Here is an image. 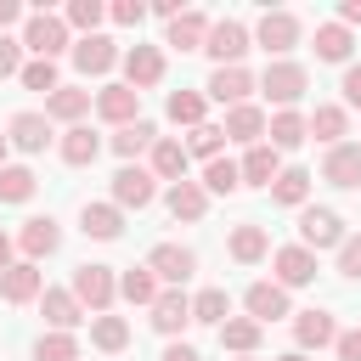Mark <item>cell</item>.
<instances>
[{
  "mask_svg": "<svg viewBox=\"0 0 361 361\" xmlns=\"http://www.w3.org/2000/svg\"><path fill=\"white\" fill-rule=\"evenodd\" d=\"M23 45H28L39 62H56V51H68V23L51 17V11H34L28 28H23Z\"/></svg>",
  "mask_w": 361,
  "mask_h": 361,
  "instance_id": "6da1fadb",
  "label": "cell"
},
{
  "mask_svg": "<svg viewBox=\"0 0 361 361\" xmlns=\"http://www.w3.org/2000/svg\"><path fill=\"white\" fill-rule=\"evenodd\" d=\"M203 51H209V56H214L220 68H237V56L248 51V28H243L237 17H226V23H214V28H209Z\"/></svg>",
  "mask_w": 361,
  "mask_h": 361,
  "instance_id": "7a4b0ae2",
  "label": "cell"
},
{
  "mask_svg": "<svg viewBox=\"0 0 361 361\" xmlns=\"http://www.w3.org/2000/svg\"><path fill=\"white\" fill-rule=\"evenodd\" d=\"M259 90H265L276 107H293V102L305 96V68H299V62H271L265 79H259Z\"/></svg>",
  "mask_w": 361,
  "mask_h": 361,
  "instance_id": "3957f363",
  "label": "cell"
},
{
  "mask_svg": "<svg viewBox=\"0 0 361 361\" xmlns=\"http://www.w3.org/2000/svg\"><path fill=\"white\" fill-rule=\"evenodd\" d=\"M299 237H305V248H344V220L333 209H305Z\"/></svg>",
  "mask_w": 361,
  "mask_h": 361,
  "instance_id": "277c9868",
  "label": "cell"
},
{
  "mask_svg": "<svg viewBox=\"0 0 361 361\" xmlns=\"http://www.w3.org/2000/svg\"><path fill=\"white\" fill-rule=\"evenodd\" d=\"M113 288H118V282H113L107 265H79V271H73V299L90 305V310H107V305H113Z\"/></svg>",
  "mask_w": 361,
  "mask_h": 361,
  "instance_id": "5b68a950",
  "label": "cell"
},
{
  "mask_svg": "<svg viewBox=\"0 0 361 361\" xmlns=\"http://www.w3.org/2000/svg\"><path fill=\"white\" fill-rule=\"evenodd\" d=\"M113 203H118V209H147V203H152V169L124 164V169L113 175Z\"/></svg>",
  "mask_w": 361,
  "mask_h": 361,
  "instance_id": "8992f818",
  "label": "cell"
},
{
  "mask_svg": "<svg viewBox=\"0 0 361 361\" xmlns=\"http://www.w3.org/2000/svg\"><path fill=\"white\" fill-rule=\"evenodd\" d=\"M243 305H248V316L265 327V322L288 316V288H282V282H254V288L243 293Z\"/></svg>",
  "mask_w": 361,
  "mask_h": 361,
  "instance_id": "52a82bcc",
  "label": "cell"
},
{
  "mask_svg": "<svg viewBox=\"0 0 361 361\" xmlns=\"http://www.w3.org/2000/svg\"><path fill=\"white\" fill-rule=\"evenodd\" d=\"M147 265H152V276H164V282H186L197 259H192V248H180V243H158Z\"/></svg>",
  "mask_w": 361,
  "mask_h": 361,
  "instance_id": "ba28073f",
  "label": "cell"
},
{
  "mask_svg": "<svg viewBox=\"0 0 361 361\" xmlns=\"http://www.w3.org/2000/svg\"><path fill=\"white\" fill-rule=\"evenodd\" d=\"M293 39H299V23H293L288 11H265V17H259V45H265L271 56L293 51Z\"/></svg>",
  "mask_w": 361,
  "mask_h": 361,
  "instance_id": "9c48e42d",
  "label": "cell"
},
{
  "mask_svg": "<svg viewBox=\"0 0 361 361\" xmlns=\"http://www.w3.org/2000/svg\"><path fill=\"white\" fill-rule=\"evenodd\" d=\"M73 62H79V73H107V68L118 62V51H113L107 34H85V39L73 45Z\"/></svg>",
  "mask_w": 361,
  "mask_h": 361,
  "instance_id": "30bf717a",
  "label": "cell"
},
{
  "mask_svg": "<svg viewBox=\"0 0 361 361\" xmlns=\"http://www.w3.org/2000/svg\"><path fill=\"white\" fill-rule=\"evenodd\" d=\"M0 299H6V305L39 299V271H34V259H23V265H11V271L0 276Z\"/></svg>",
  "mask_w": 361,
  "mask_h": 361,
  "instance_id": "8fae6325",
  "label": "cell"
},
{
  "mask_svg": "<svg viewBox=\"0 0 361 361\" xmlns=\"http://www.w3.org/2000/svg\"><path fill=\"white\" fill-rule=\"evenodd\" d=\"M124 73H130V90H147V85L164 79V56H158L152 45H135V51L124 56Z\"/></svg>",
  "mask_w": 361,
  "mask_h": 361,
  "instance_id": "7c38bea8",
  "label": "cell"
},
{
  "mask_svg": "<svg viewBox=\"0 0 361 361\" xmlns=\"http://www.w3.org/2000/svg\"><path fill=\"white\" fill-rule=\"evenodd\" d=\"M276 276H282V288H305L316 276V254L310 248H276Z\"/></svg>",
  "mask_w": 361,
  "mask_h": 361,
  "instance_id": "4fadbf2b",
  "label": "cell"
},
{
  "mask_svg": "<svg viewBox=\"0 0 361 361\" xmlns=\"http://www.w3.org/2000/svg\"><path fill=\"white\" fill-rule=\"evenodd\" d=\"M186 322H192V299H186L180 288H175V293H158V305H152V327H158V333H180Z\"/></svg>",
  "mask_w": 361,
  "mask_h": 361,
  "instance_id": "5bb4252c",
  "label": "cell"
},
{
  "mask_svg": "<svg viewBox=\"0 0 361 361\" xmlns=\"http://www.w3.org/2000/svg\"><path fill=\"white\" fill-rule=\"evenodd\" d=\"M293 333H299V344H305V350H322V344H338V327H333V316H327V310H299V322H293Z\"/></svg>",
  "mask_w": 361,
  "mask_h": 361,
  "instance_id": "9a60e30c",
  "label": "cell"
},
{
  "mask_svg": "<svg viewBox=\"0 0 361 361\" xmlns=\"http://www.w3.org/2000/svg\"><path fill=\"white\" fill-rule=\"evenodd\" d=\"M322 175L333 180V186H361V147H333L327 152V164H322Z\"/></svg>",
  "mask_w": 361,
  "mask_h": 361,
  "instance_id": "2e32d148",
  "label": "cell"
},
{
  "mask_svg": "<svg viewBox=\"0 0 361 361\" xmlns=\"http://www.w3.org/2000/svg\"><path fill=\"white\" fill-rule=\"evenodd\" d=\"M248 90H254V79H248L243 68H214V79H209V96L226 102V107H243Z\"/></svg>",
  "mask_w": 361,
  "mask_h": 361,
  "instance_id": "e0dca14e",
  "label": "cell"
},
{
  "mask_svg": "<svg viewBox=\"0 0 361 361\" xmlns=\"http://www.w3.org/2000/svg\"><path fill=\"white\" fill-rule=\"evenodd\" d=\"M135 102H141V90H130V85H107V90L96 96V113L113 118V124H130V118H135Z\"/></svg>",
  "mask_w": 361,
  "mask_h": 361,
  "instance_id": "ac0fdd59",
  "label": "cell"
},
{
  "mask_svg": "<svg viewBox=\"0 0 361 361\" xmlns=\"http://www.w3.org/2000/svg\"><path fill=\"white\" fill-rule=\"evenodd\" d=\"M203 39H209L203 11H180V17L169 23V45H175V51H203Z\"/></svg>",
  "mask_w": 361,
  "mask_h": 361,
  "instance_id": "d6986e66",
  "label": "cell"
},
{
  "mask_svg": "<svg viewBox=\"0 0 361 361\" xmlns=\"http://www.w3.org/2000/svg\"><path fill=\"white\" fill-rule=\"evenodd\" d=\"M203 209H209V192H203L197 180L169 186V214H175V220H203Z\"/></svg>",
  "mask_w": 361,
  "mask_h": 361,
  "instance_id": "ffe728a7",
  "label": "cell"
},
{
  "mask_svg": "<svg viewBox=\"0 0 361 361\" xmlns=\"http://www.w3.org/2000/svg\"><path fill=\"white\" fill-rule=\"evenodd\" d=\"M79 220H85V237H102V243L124 231V214H118V203H85V214H79Z\"/></svg>",
  "mask_w": 361,
  "mask_h": 361,
  "instance_id": "44dd1931",
  "label": "cell"
},
{
  "mask_svg": "<svg viewBox=\"0 0 361 361\" xmlns=\"http://www.w3.org/2000/svg\"><path fill=\"white\" fill-rule=\"evenodd\" d=\"M56 243H62V231H56V220H51V214H34V220L23 226V254H28V259L51 254Z\"/></svg>",
  "mask_w": 361,
  "mask_h": 361,
  "instance_id": "7402d4cb",
  "label": "cell"
},
{
  "mask_svg": "<svg viewBox=\"0 0 361 361\" xmlns=\"http://www.w3.org/2000/svg\"><path fill=\"white\" fill-rule=\"evenodd\" d=\"M39 310H45L51 327H73V322L85 316V305H79L73 293H62V288H45V293H39Z\"/></svg>",
  "mask_w": 361,
  "mask_h": 361,
  "instance_id": "603a6c76",
  "label": "cell"
},
{
  "mask_svg": "<svg viewBox=\"0 0 361 361\" xmlns=\"http://www.w3.org/2000/svg\"><path fill=\"white\" fill-rule=\"evenodd\" d=\"M11 141H17L23 152H45V141H51V124H45L39 113H17V118H11Z\"/></svg>",
  "mask_w": 361,
  "mask_h": 361,
  "instance_id": "cb8c5ba5",
  "label": "cell"
},
{
  "mask_svg": "<svg viewBox=\"0 0 361 361\" xmlns=\"http://www.w3.org/2000/svg\"><path fill=\"white\" fill-rule=\"evenodd\" d=\"M186 158H192V152H186L180 141H158V147H152V175H164V180L180 186V180H186Z\"/></svg>",
  "mask_w": 361,
  "mask_h": 361,
  "instance_id": "d4e9b609",
  "label": "cell"
},
{
  "mask_svg": "<svg viewBox=\"0 0 361 361\" xmlns=\"http://www.w3.org/2000/svg\"><path fill=\"white\" fill-rule=\"evenodd\" d=\"M96 152H102V141L85 130V124H73L68 135H62V158L73 164V169H85V164H96Z\"/></svg>",
  "mask_w": 361,
  "mask_h": 361,
  "instance_id": "484cf974",
  "label": "cell"
},
{
  "mask_svg": "<svg viewBox=\"0 0 361 361\" xmlns=\"http://www.w3.org/2000/svg\"><path fill=\"white\" fill-rule=\"evenodd\" d=\"M282 169H276V147H248V158H243V180L248 186H271Z\"/></svg>",
  "mask_w": 361,
  "mask_h": 361,
  "instance_id": "4316f807",
  "label": "cell"
},
{
  "mask_svg": "<svg viewBox=\"0 0 361 361\" xmlns=\"http://www.w3.org/2000/svg\"><path fill=\"white\" fill-rule=\"evenodd\" d=\"M226 316H231V293H226V288H203V293L192 299V322H214V327H226Z\"/></svg>",
  "mask_w": 361,
  "mask_h": 361,
  "instance_id": "83f0119b",
  "label": "cell"
},
{
  "mask_svg": "<svg viewBox=\"0 0 361 361\" xmlns=\"http://www.w3.org/2000/svg\"><path fill=\"white\" fill-rule=\"evenodd\" d=\"M316 56L322 62H344L350 56V28L344 23H322L316 28Z\"/></svg>",
  "mask_w": 361,
  "mask_h": 361,
  "instance_id": "f1b7e54d",
  "label": "cell"
},
{
  "mask_svg": "<svg viewBox=\"0 0 361 361\" xmlns=\"http://www.w3.org/2000/svg\"><path fill=\"white\" fill-rule=\"evenodd\" d=\"M259 130H265V113H259V107L243 102V107L226 113V135H231V141H259Z\"/></svg>",
  "mask_w": 361,
  "mask_h": 361,
  "instance_id": "f546056e",
  "label": "cell"
},
{
  "mask_svg": "<svg viewBox=\"0 0 361 361\" xmlns=\"http://www.w3.org/2000/svg\"><path fill=\"white\" fill-rule=\"evenodd\" d=\"M147 147H158V130H152V124H141V118H135V124H124V130L113 135V152H118V158H135V152H147Z\"/></svg>",
  "mask_w": 361,
  "mask_h": 361,
  "instance_id": "4dcf8cb0",
  "label": "cell"
},
{
  "mask_svg": "<svg viewBox=\"0 0 361 361\" xmlns=\"http://www.w3.org/2000/svg\"><path fill=\"white\" fill-rule=\"evenodd\" d=\"M118 288H124V299H130V305H158V276H152V265H141V271L130 265Z\"/></svg>",
  "mask_w": 361,
  "mask_h": 361,
  "instance_id": "1f68e13d",
  "label": "cell"
},
{
  "mask_svg": "<svg viewBox=\"0 0 361 361\" xmlns=\"http://www.w3.org/2000/svg\"><path fill=\"white\" fill-rule=\"evenodd\" d=\"M28 197H34V169L6 164L0 169V203H28Z\"/></svg>",
  "mask_w": 361,
  "mask_h": 361,
  "instance_id": "d6a6232c",
  "label": "cell"
},
{
  "mask_svg": "<svg viewBox=\"0 0 361 361\" xmlns=\"http://www.w3.org/2000/svg\"><path fill=\"white\" fill-rule=\"evenodd\" d=\"M203 186L231 197V192L243 186V164H231V158H209V169H203Z\"/></svg>",
  "mask_w": 361,
  "mask_h": 361,
  "instance_id": "836d02e7",
  "label": "cell"
},
{
  "mask_svg": "<svg viewBox=\"0 0 361 361\" xmlns=\"http://www.w3.org/2000/svg\"><path fill=\"white\" fill-rule=\"evenodd\" d=\"M305 135H310V124H305L299 113H288V107H282V113L271 118V147H299Z\"/></svg>",
  "mask_w": 361,
  "mask_h": 361,
  "instance_id": "e575fe53",
  "label": "cell"
},
{
  "mask_svg": "<svg viewBox=\"0 0 361 361\" xmlns=\"http://www.w3.org/2000/svg\"><path fill=\"white\" fill-rule=\"evenodd\" d=\"M231 259H243V265L265 259V231H259V226H237V231H231Z\"/></svg>",
  "mask_w": 361,
  "mask_h": 361,
  "instance_id": "d590c367",
  "label": "cell"
},
{
  "mask_svg": "<svg viewBox=\"0 0 361 361\" xmlns=\"http://www.w3.org/2000/svg\"><path fill=\"white\" fill-rule=\"evenodd\" d=\"M85 107H90V90H51L45 96V113L51 118H79Z\"/></svg>",
  "mask_w": 361,
  "mask_h": 361,
  "instance_id": "8d00e7d4",
  "label": "cell"
},
{
  "mask_svg": "<svg viewBox=\"0 0 361 361\" xmlns=\"http://www.w3.org/2000/svg\"><path fill=\"white\" fill-rule=\"evenodd\" d=\"M310 135L327 141V147H338V135H344V107H316V113H310Z\"/></svg>",
  "mask_w": 361,
  "mask_h": 361,
  "instance_id": "74e56055",
  "label": "cell"
},
{
  "mask_svg": "<svg viewBox=\"0 0 361 361\" xmlns=\"http://www.w3.org/2000/svg\"><path fill=\"white\" fill-rule=\"evenodd\" d=\"M305 192H310V175H305V169H282L276 186H271L276 203H305Z\"/></svg>",
  "mask_w": 361,
  "mask_h": 361,
  "instance_id": "f35d334b",
  "label": "cell"
},
{
  "mask_svg": "<svg viewBox=\"0 0 361 361\" xmlns=\"http://www.w3.org/2000/svg\"><path fill=\"white\" fill-rule=\"evenodd\" d=\"M90 338H96V350H124V344H130V327H124L118 316H96Z\"/></svg>",
  "mask_w": 361,
  "mask_h": 361,
  "instance_id": "ab89813d",
  "label": "cell"
},
{
  "mask_svg": "<svg viewBox=\"0 0 361 361\" xmlns=\"http://www.w3.org/2000/svg\"><path fill=\"white\" fill-rule=\"evenodd\" d=\"M34 361H79V344H73L68 333H45V338L34 344Z\"/></svg>",
  "mask_w": 361,
  "mask_h": 361,
  "instance_id": "60d3db41",
  "label": "cell"
},
{
  "mask_svg": "<svg viewBox=\"0 0 361 361\" xmlns=\"http://www.w3.org/2000/svg\"><path fill=\"white\" fill-rule=\"evenodd\" d=\"M169 118L197 130V124H203V96H192V90H175V96H169Z\"/></svg>",
  "mask_w": 361,
  "mask_h": 361,
  "instance_id": "b9f144b4",
  "label": "cell"
},
{
  "mask_svg": "<svg viewBox=\"0 0 361 361\" xmlns=\"http://www.w3.org/2000/svg\"><path fill=\"white\" fill-rule=\"evenodd\" d=\"M220 344L226 350H254L259 344V322H226L220 327Z\"/></svg>",
  "mask_w": 361,
  "mask_h": 361,
  "instance_id": "7bdbcfd3",
  "label": "cell"
},
{
  "mask_svg": "<svg viewBox=\"0 0 361 361\" xmlns=\"http://www.w3.org/2000/svg\"><path fill=\"white\" fill-rule=\"evenodd\" d=\"M102 17H107V11H102V0H73V6H68V23H73V28H85V34H96V23H102Z\"/></svg>",
  "mask_w": 361,
  "mask_h": 361,
  "instance_id": "ee69618b",
  "label": "cell"
},
{
  "mask_svg": "<svg viewBox=\"0 0 361 361\" xmlns=\"http://www.w3.org/2000/svg\"><path fill=\"white\" fill-rule=\"evenodd\" d=\"M23 85H28V90H62V85H56V62H28V68H23Z\"/></svg>",
  "mask_w": 361,
  "mask_h": 361,
  "instance_id": "f6af8a7d",
  "label": "cell"
},
{
  "mask_svg": "<svg viewBox=\"0 0 361 361\" xmlns=\"http://www.w3.org/2000/svg\"><path fill=\"white\" fill-rule=\"evenodd\" d=\"M220 135H226V130L197 124V130H192V152H197V158H220Z\"/></svg>",
  "mask_w": 361,
  "mask_h": 361,
  "instance_id": "bcb514c9",
  "label": "cell"
},
{
  "mask_svg": "<svg viewBox=\"0 0 361 361\" xmlns=\"http://www.w3.org/2000/svg\"><path fill=\"white\" fill-rule=\"evenodd\" d=\"M338 271H344V276H361V237H344V248H338Z\"/></svg>",
  "mask_w": 361,
  "mask_h": 361,
  "instance_id": "7dc6e473",
  "label": "cell"
},
{
  "mask_svg": "<svg viewBox=\"0 0 361 361\" xmlns=\"http://www.w3.org/2000/svg\"><path fill=\"white\" fill-rule=\"evenodd\" d=\"M141 17H147V6H141V0H118V6H113V23H124V28H135Z\"/></svg>",
  "mask_w": 361,
  "mask_h": 361,
  "instance_id": "c3c4849f",
  "label": "cell"
},
{
  "mask_svg": "<svg viewBox=\"0 0 361 361\" xmlns=\"http://www.w3.org/2000/svg\"><path fill=\"white\" fill-rule=\"evenodd\" d=\"M11 73H23V62H17V39L0 34V79H11Z\"/></svg>",
  "mask_w": 361,
  "mask_h": 361,
  "instance_id": "681fc988",
  "label": "cell"
},
{
  "mask_svg": "<svg viewBox=\"0 0 361 361\" xmlns=\"http://www.w3.org/2000/svg\"><path fill=\"white\" fill-rule=\"evenodd\" d=\"M338 361H361V327L338 333Z\"/></svg>",
  "mask_w": 361,
  "mask_h": 361,
  "instance_id": "f907efd6",
  "label": "cell"
},
{
  "mask_svg": "<svg viewBox=\"0 0 361 361\" xmlns=\"http://www.w3.org/2000/svg\"><path fill=\"white\" fill-rule=\"evenodd\" d=\"M344 102L361 107V68H344Z\"/></svg>",
  "mask_w": 361,
  "mask_h": 361,
  "instance_id": "816d5d0a",
  "label": "cell"
},
{
  "mask_svg": "<svg viewBox=\"0 0 361 361\" xmlns=\"http://www.w3.org/2000/svg\"><path fill=\"white\" fill-rule=\"evenodd\" d=\"M164 361H197V350H192V344H169V350H164Z\"/></svg>",
  "mask_w": 361,
  "mask_h": 361,
  "instance_id": "f5cc1de1",
  "label": "cell"
},
{
  "mask_svg": "<svg viewBox=\"0 0 361 361\" xmlns=\"http://www.w3.org/2000/svg\"><path fill=\"white\" fill-rule=\"evenodd\" d=\"M17 17H23V11H17V0H0V28H6V23H17Z\"/></svg>",
  "mask_w": 361,
  "mask_h": 361,
  "instance_id": "db71d44e",
  "label": "cell"
},
{
  "mask_svg": "<svg viewBox=\"0 0 361 361\" xmlns=\"http://www.w3.org/2000/svg\"><path fill=\"white\" fill-rule=\"evenodd\" d=\"M6 271H11V237L0 231V276H6Z\"/></svg>",
  "mask_w": 361,
  "mask_h": 361,
  "instance_id": "11a10c76",
  "label": "cell"
},
{
  "mask_svg": "<svg viewBox=\"0 0 361 361\" xmlns=\"http://www.w3.org/2000/svg\"><path fill=\"white\" fill-rule=\"evenodd\" d=\"M344 23H361V0H344Z\"/></svg>",
  "mask_w": 361,
  "mask_h": 361,
  "instance_id": "9f6ffc18",
  "label": "cell"
},
{
  "mask_svg": "<svg viewBox=\"0 0 361 361\" xmlns=\"http://www.w3.org/2000/svg\"><path fill=\"white\" fill-rule=\"evenodd\" d=\"M276 361H305V355H299V350H288V355H276Z\"/></svg>",
  "mask_w": 361,
  "mask_h": 361,
  "instance_id": "6f0895ef",
  "label": "cell"
},
{
  "mask_svg": "<svg viewBox=\"0 0 361 361\" xmlns=\"http://www.w3.org/2000/svg\"><path fill=\"white\" fill-rule=\"evenodd\" d=\"M0 169H6V135H0Z\"/></svg>",
  "mask_w": 361,
  "mask_h": 361,
  "instance_id": "680465c9",
  "label": "cell"
}]
</instances>
